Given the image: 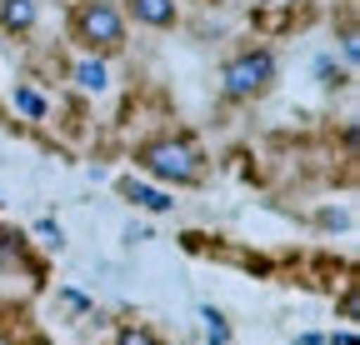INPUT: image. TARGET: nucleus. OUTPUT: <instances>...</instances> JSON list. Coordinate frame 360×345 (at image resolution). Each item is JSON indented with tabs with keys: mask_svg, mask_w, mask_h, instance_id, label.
<instances>
[{
	"mask_svg": "<svg viewBox=\"0 0 360 345\" xmlns=\"http://www.w3.org/2000/svg\"><path fill=\"white\" fill-rule=\"evenodd\" d=\"M141 160H146L150 176H160V181H180V185H186V181L200 176V155L186 141H155V145L141 150Z\"/></svg>",
	"mask_w": 360,
	"mask_h": 345,
	"instance_id": "nucleus-1",
	"label": "nucleus"
},
{
	"mask_svg": "<svg viewBox=\"0 0 360 345\" xmlns=\"http://www.w3.org/2000/svg\"><path fill=\"white\" fill-rule=\"evenodd\" d=\"M270 75H276V60H270L265 51L240 56V60L225 65V91H231V96H255V91L270 85Z\"/></svg>",
	"mask_w": 360,
	"mask_h": 345,
	"instance_id": "nucleus-2",
	"label": "nucleus"
},
{
	"mask_svg": "<svg viewBox=\"0 0 360 345\" xmlns=\"http://www.w3.org/2000/svg\"><path fill=\"white\" fill-rule=\"evenodd\" d=\"M75 30H80V40H85V46H96V51H115L120 40H125L120 15H115L110 6H85V11L75 15Z\"/></svg>",
	"mask_w": 360,
	"mask_h": 345,
	"instance_id": "nucleus-3",
	"label": "nucleus"
},
{
	"mask_svg": "<svg viewBox=\"0 0 360 345\" xmlns=\"http://www.w3.org/2000/svg\"><path fill=\"white\" fill-rule=\"evenodd\" d=\"M130 11L146 25H170L175 20V0H130Z\"/></svg>",
	"mask_w": 360,
	"mask_h": 345,
	"instance_id": "nucleus-4",
	"label": "nucleus"
},
{
	"mask_svg": "<svg viewBox=\"0 0 360 345\" xmlns=\"http://www.w3.org/2000/svg\"><path fill=\"white\" fill-rule=\"evenodd\" d=\"M0 20H6V30H30L35 25V6H30V0H6Z\"/></svg>",
	"mask_w": 360,
	"mask_h": 345,
	"instance_id": "nucleus-5",
	"label": "nucleus"
},
{
	"mask_svg": "<svg viewBox=\"0 0 360 345\" xmlns=\"http://www.w3.org/2000/svg\"><path fill=\"white\" fill-rule=\"evenodd\" d=\"M75 80L85 85V91H105V85H110V75H105L101 60H80V65H75Z\"/></svg>",
	"mask_w": 360,
	"mask_h": 345,
	"instance_id": "nucleus-6",
	"label": "nucleus"
},
{
	"mask_svg": "<svg viewBox=\"0 0 360 345\" xmlns=\"http://www.w3.org/2000/svg\"><path fill=\"white\" fill-rule=\"evenodd\" d=\"M125 195H130L135 205H146V210H170V200H165L160 190H150V185H135V181H130V185H125Z\"/></svg>",
	"mask_w": 360,
	"mask_h": 345,
	"instance_id": "nucleus-7",
	"label": "nucleus"
},
{
	"mask_svg": "<svg viewBox=\"0 0 360 345\" xmlns=\"http://www.w3.org/2000/svg\"><path fill=\"white\" fill-rule=\"evenodd\" d=\"M200 320H205V340L210 345H231V330H225L220 311H200Z\"/></svg>",
	"mask_w": 360,
	"mask_h": 345,
	"instance_id": "nucleus-8",
	"label": "nucleus"
},
{
	"mask_svg": "<svg viewBox=\"0 0 360 345\" xmlns=\"http://www.w3.org/2000/svg\"><path fill=\"white\" fill-rule=\"evenodd\" d=\"M15 105H20L25 115H45V100H40L35 91H15Z\"/></svg>",
	"mask_w": 360,
	"mask_h": 345,
	"instance_id": "nucleus-9",
	"label": "nucleus"
},
{
	"mask_svg": "<svg viewBox=\"0 0 360 345\" xmlns=\"http://www.w3.org/2000/svg\"><path fill=\"white\" fill-rule=\"evenodd\" d=\"M120 345H160V340H155V335H146V330H125V335H120Z\"/></svg>",
	"mask_w": 360,
	"mask_h": 345,
	"instance_id": "nucleus-10",
	"label": "nucleus"
},
{
	"mask_svg": "<svg viewBox=\"0 0 360 345\" xmlns=\"http://www.w3.org/2000/svg\"><path fill=\"white\" fill-rule=\"evenodd\" d=\"M330 345H360V340H355L350 330H340V335H330Z\"/></svg>",
	"mask_w": 360,
	"mask_h": 345,
	"instance_id": "nucleus-11",
	"label": "nucleus"
}]
</instances>
